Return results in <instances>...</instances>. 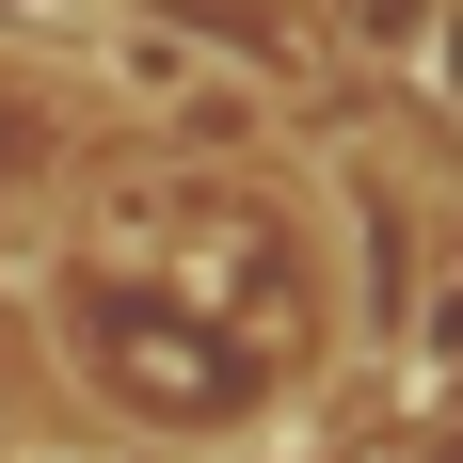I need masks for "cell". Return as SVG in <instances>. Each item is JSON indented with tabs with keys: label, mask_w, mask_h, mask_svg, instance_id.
Wrapping results in <instances>:
<instances>
[{
	"label": "cell",
	"mask_w": 463,
	"mask_h": 463,
	"mask_svg": "<svg viewBox=\"0 0 463 463\" xmlns=\"http://www.w3.org/2000/svg\"><path fill=\"white\" fill-rule=\"evenodd\" d=\"M16 304L64 368V416L128 463H288L368 352V256L304 144L112 128L48 192Z\"/></svg>",
	"instance_id": "cell-1"
},
{
	"label": "cell",
	"mask_w": 463,
	"mask_h": 463,
	"mask_svg": "<svg viewBox=\"0 0 463 463\" xmlns=\"http://www.w3.org/2000/svg\"><path fill=\"white\" fill-rule=\"evenodd\" d=\"M320 16H335V64H400V80H416L448 0H320Z\"/></svg>",
	"instance_id": "cell-2"
},
{
	"label": "cell",
	"mask_w": 463,
	"mask_h": 463,
	"mask_svg": "<svg viewBox=\"0 0 463 463\" xmlns=\"http://www.w3.org/2000/svg\"><path fill=\"white\" fill-rule=\"evenodd\" d=\"M416 80L448 96V128H463V0H448V16H431V64H416Z\"/></svg>",
	"instance_id": "cell-3"
}]
</instances>
